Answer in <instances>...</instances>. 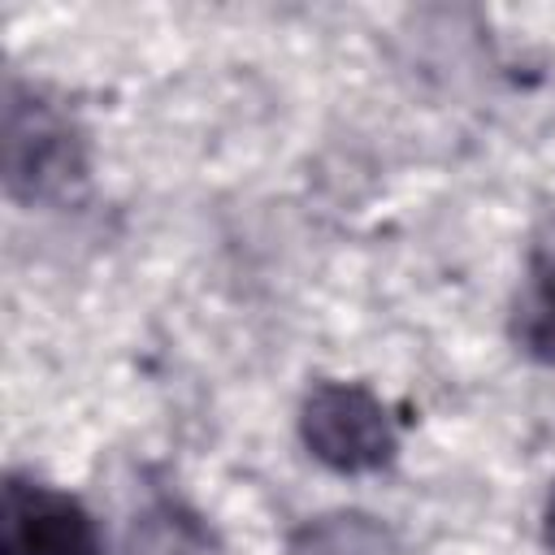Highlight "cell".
<instances>
[{"label": "cell", "instance_id": "obj_3", "mask_svg": "<svg viewBox=\"0 0 555 555\" xmlns=\"http://www.w3.org/2000/svg\"><path fill=\"white\" fill-rule=\"evenodd\" d=\"M0 555H104L95 516L65 490L35 477H4Z\"/></svg>", "mask_w": 555, "mask_h": 555}, {"label": "cell", "instance_id": "obj_1", "mask_svg": "<svg viewBox=\"0 0 555 555\" xmlns=\"http://www.w3.org/2000/svg\"><path fill=\"white\" fill-rule=\"evenodd\" d=\"M4 191L17 204H61L87 182V134L35 82H4Z\"/></svg>", "mask_w": 555, "mask_h": 555}, {"label": "cell", "instance_id": "obj_7", "mask_svg": "<svg viewBox=\"0 0 555 555\" xmlns=\"http://www.w3.org/2000/svg\"><path fill=\"white\" fill-rule=\"evenodd\" d=\"M542 533H546V546L555 551V490H551V499H546V516H542Z\"/></svg>", "mask_w": 555, "mask_h": 555}, {"label": "cell", "instance_id": "obj_2", "mask_svg": "<svg viewBox=\"0 0 555 555\" xmlns=\"http://www.w3.org/2000/svg\"><path fill=\"white\" fill-rule=\"evenodd\" d=\"M299 438L317 464L343 477L377 473L399 451L386 403L360 382H317L299 408Z\"/></svg>", "mask_w": 555, "mask_h": 555}, {"label": "cell", "instance_id": "obj_5", "mask_svg": "<svg viewBox=\"0 0 555 555\" xmlns=\"http://www.w3.org/2000/svg\"><path fill=\"white\" fill-rule=\"evenodd\" d=\"M286 555H399L395 533L369 512H325L286 538Z\"/></svg>", "mask_w": 555, "mask_h": 555}, {"label": "cell", "instance_id": "obj_6", "mask_svg": "<svg viewBox=\"0 0 555 555\" xmlns=\"http://www.w3.org/2000/svg\"><path fill=\"white\" fill-rule=\"evenodd\" d=\"M212 529L199 512H191L182 499H152L126 533V555H208Z\"/></svg>", "mask_w": 555, "mask_h": 555}, {"label": "cell", "instance_id": "obj_4", "mask_svg": "<svg viewBox=\"0 0 555 555\" xmlns=\"http://www.w3.org/2000/svg\"><path fill=\"white\" fill-rule=\"evenodd\" d=\"M512 343L542 364H555V221L529 251V278L512 304Z\"/></svg>", "mask_w": 555, "mask_h": 555}]
</instances>
